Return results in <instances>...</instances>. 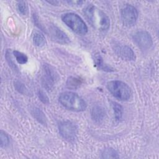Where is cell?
<instances>
[{"label": "cell", "mask_w": 159, "mask_h": 159, "mask_svg": "<svg viewBox=\"0 0 159 159\" xmlns=\"http://www.w3.org/2000/svg\"><path fill=\"white\" fill-rule=\"evenodd\" d=\"M48 31L53 40L61 44H67L70 43V39L66 34L55 25H50L48 28Z\"/></svg>", "instance_id": "9"}, {"label": "cell", "mask_w": 159, "mask_h": 159, "mask_svg": "<svg viewBox=\"0 0 159 159\" xmlns=\"http://www.w3.org/2000/svg\"><path fill=\"white\" fill-rule=\"evenodd\" d=\"M32 41L34 44L39 47H42L46 44V40L45 37L40 32H35L32 36Z\"/></svg>", "instance_id": "14"}, {"label": "cell", "mask_w": 159, "mask_h": 159, "mask_svg": "<svg viewBox=\"0 0 159 159\" xmlns=\"http://www.w3.org/2000/svg\"><path fill=\"white\" fill-rule=\"evenodd\" d=\"M134 42L142 50H147L153 45V40L148 32L145 30H140L134 34Z\"/></svg>", "instance_id": "7"}, {"label": "cell", "mask_w": 159, "mask_h": 159, "mask_svg": "<svg viewBox=\"0 0 159 159\" xmlns=\"http://www.w3.org/2000/svg\"><path fill=\"white\" fill-rule=\"evenodd\" d=\"M84 16L91 25L99 31H106L110 27V19L102 10L91 4L84 10Z\"/></svg>", "instance_id": "1"}, {"label": "cell", "mask_w": 159, "mask_h": 159, "mask_svg": "<svg viewBox=\"0 0 159 159\" xmlns=\"http://www.w3.org/2000/svg\"><path fill=\"white\" fill-rule=\"evenodd\" d=\"M94 61L95 66L97 67L98 69L100 70H102L107 72H111L114 71L112 67H111L110 66L104 63V61L102 57L99 55H95L94 58Z\"/></svg>", "instance_id": "12"}, {"label": "cell", "mask_w": 159, "mask_h": 159, "mask_svg": "<svg viewBox=\"0 0 159 159\" xmlns=\"http://www.w3.org/2000/svg\"><path fill=\"white\" fill-rule=\"evenodd\" d=\"M31 114L35 120H37L39 123L43 125H46L47 124V119L45 114L39 108L34 107L32 109Z\"/></svg>", "instance_id": "13"}, {"label": "cell", "mask_w": 159, "mask_h": 159, "mask_svg": "<svg viewBox=\"0 0 159 159\" xmlns=\"http://www.w3.org/2000/svg\"><path fill=\"white\" fill-rule=\"evenodd\" d=\"M0 139H1V147L2 148L6 147L7 146L9 145L10 142L9 135L3 130H1Z\"/></svg>", "instance_id": "20"}, {"label": "cell", "mask_w": 159, "mask_h": 159, "mask_svg": "<svg viewBox=\"0 0 159 159\" xmlns=\"http://www.w3.org/2000/svg\"><path fill=\"white\" fill-rule=\"evenodd\" d=\"M57 80V75L52 68L47 64L43 65L42 83L43 86L48 91L52 89Z\"/></svg>", "instance_id": "8"}, {"label": "cell", "mask_w": 159, "mask_h": 159, "mask_svg": "<svg viewBox=\"0 0 159 159\" xmlns=\"http://www.w3.org/2000/svg\"><path fill=\"white\" fill-rule=\"evenodd\" d=\"M107 88L115 98L120 101H128L130 98V88L122 81H110L107 83Z\"/></svg>", "instance_id": "4"}, {"label": "cell", "mask_w": 159, "mask_h": 159, "mask_svg": "<svg viewBox=\"0 0 159 159\" xmlns=\"http://www.w3.org/2000/svg\"><path fill=\"white\" fill-rule=\"evenodd\" d=\"M6 58L7 61V62L9 63V65H11V67H12V68H14V69H16V65L14 63L13 61L12 60L11 54V53L9 52V50H7V51L6 52Z\"/></svg>", "instance_id": "23"}, {"label": "cell", "mask_w": 159, "mask_h": 159, "mask_svg": "<svg viewBox=\"0 0 159 159\" xmlns=\"http://www.w3.org/2000/svg\"><path fill=\"white\" fill-rule=\"evenodd\" d=\"M48 3L49 4H52L53 5H57L58 3V1H47Z\"/></svg>", "instance_id": "24"}, {"label": "cell", "mask_w": 159, "mask_h": 159, "mask_svg": "<svg viewBox=\"0 0 159 159\" xmlns=\"http://www.w3.org/2000/svg\"><path fill=\"white\" fill-rule=\"evenodd\" d=\"M17 9L19 14L22 16H25L28 12V7L25 2L20 1L17 4Z\"/></svg>", "instance_id": "21"}, {"label": "cell", "mask_w": 159, "mask_h": 159, "mask_svg": "<svg viewBox=\"0 0 159 159\" xmlns=\"http://www.w3.org/2000/svg\"><path fill=\"white\" fill-rule=\"evenodd\" d=\"M58 101L65 108L72 111L81 112L86 108V103L83 99L71 91H65L60 93Z\"/></svg>", "instance_id": "2"}, {"label": "cell", "mask_w": 159, "mask_h": 159, "mask_svg": "<svg viewBox=\"0 0 159 159\" xmlns=\"http://www.w3.org/2000/svg\"><path fill=\"white\" fill-rule=\"evenodd\" d=\"M83 83L81 79L76 77L70 76L66 81V86L70 89H76L78 88Z\"/></svg>", "instance_id": "15"}, {"label": "cell", "mask_w": 159, "mask_h": 159, "mask_svg": "<svg viewBox=\"0 0 159 159\" xmlns=\"http://www.w3.org/2000/svg\"><path fill=\"white\" fill-rule=\"evenodd\" d=\"M116 53L122 59L127 61L135 60V55L132 49L127 45H116L114 48Z\"/></svg>", "instance_id": "10"}, {"label": "cell", "mask_w": 159, "mask_h": 159, "mask_svg": "<svg viewBox=\"0 0 159 159\" xmlns=\"http://www.w3.org/2000/svg\"><path fill=\"white\" fill-rule=\"evenodd\" d=\"M61 20L77 34L85 35L88 32V27L84 20L75 13H65L61 16Z\"/></svg>", "instance_id": "3"}, {"label": "cell", "mask_w": 159, "mask_h": 159, "mask_svg": "<svg viewBox=\"0 0 159 159\" xmlns=\"http://www.w3.org/2000/svg\"><path fill=\"white\" fill-rule=\"evenodd\" d=\"M112 107L114 112L116 120L117 121H119L122 119V114H123V109L122 106L120 104H119L117 102H112Z\"/></svg>", "instance_id": "16"}, {"label": "cell", "mask_w": 159, "mask_h": 159, "mask_svg": "<svg viewBox=\"0 0 159 159\" xmlns=\"http://www.w3.org/2000/svg\"><path fill=\"white\" fill-rule=\"evenodd\" d=\"M12 53L18 63L22 65L26 63L28 61V57L22 52H20L18 50H14Z\"/></svg>", "instance_id": "17"}, {"label": "cell", "mask_w": 159, "mask_h": 159, "mask_svg": "<svg viewBox=\"0 0 159 159\" xmlns=\"http://www.w3.org/2000/svg\"><path fill=\"white\" fill-rule=\"evenodd\" d=\"M121 18L125 26H133L137 22L138 11L134 6L130 4L127 5L121 11Z\"/></svg>", "instance_id": "6"}, {"label": "cell", "mask_w": 159, "mask_h": 159, "mask_svg": "<svg viewBox=\"0 0 159 159\" xmlns=\"http://www.w3.org/2000/svg\"><path fill=\"white\" fill-rule=\"evenodd\" d=\"M106 111L105 109L100 105H95L91 110L92 119L97 123L101 122L105 118Z\"/></svg>", "instance_id": "11"}, {"label": "cell", "mask_w": 159, "mask_h": 159, "mask_svg": "<svg viewBox=\"0 0 159 159\" xmlns=\"http://www.w3.org/2000/svg\"><path fill=\"white\" fill-rule=\"evenodd\" d=\"M58 130L61 136L67 141L72 142L76 138L77 127L70 121H62L59 123Z\"/></svg>", "instance_id": "5"}, {"label": "cell", "mask_w": 159, "mask_h": 159, "mask_svg": "<svg viewBox=\"0 0 159 159\" xmlns=\"http://www.w3.org/2000/svg\"><path fill=\"white\" fill-rule=\"evenodd\" d=\"M14 87L16 88V89L20 93L22 94H29L30 91H29V89L26 88V86L22 83L19 82V81H16L14 83Z\"/></svg>", "instance_id": "19"}, {"label": "cell", "mask_w": 159, "mask_h": 159, "mask_svg": "<svg viewBox=\"0 0 159 159\" xmlns=\"http://www.w3.org/2000/svg\"><path fill=\"white\" fill-rule=\"evenodd\" d=\"M102 157L105 158H116L119 157L117 152L112 148H105L102 153Z\"/></svg>", "instance_id": "18"}, {"label": "cell", "mask_w": 159, "mask_h": 159, "mask_svg": "<svg viewBox=\"0 0 159 159\" xmlns=\"http://www.w3.org/2000/svg\"><path fill=\"white\" fill-rule=\"evenodd\" d=\"M38 97L39 99L44 104H48L49 103V99L48 96L45 94V93L42 91V90H39L37 93Z\"/></svg>", "instance_id": "22"}]
</instances>
